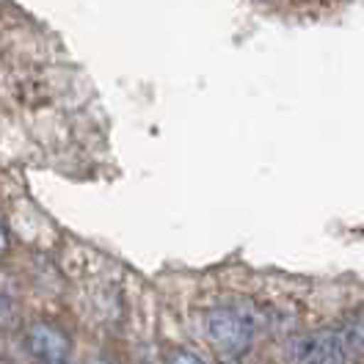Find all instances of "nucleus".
Masks as SVG:
<instances>
[{"label": "nucleus", "mask_w": 364, "mask_h": 364, "mask_svg": "<svg viewBox=\"0 0 364 364\" xmlns=\"http://www.w3.org/2000/svg\"><path fill=\"white\" fill-rule=\"evenodd\" d=\"M166 364H205V359H199L193 350H185V348H177L168 353V362Z\"/></svg>", "instance_id": "39448f33"}, {"label": "nucleus", "mask_w": 364, "mask_h": 364, "mask_svg": "<svg viewBox=\"0 0 364 364\" xmlns=\"http://www.w3.org/2000/svg\"><path fill=\"white\" fill-rule=\"evenodd\" d=\"M205 334L215 350L235 359L254 342V318L237 306H213L205 315Z\"/></svg>", "instance_id": "f257e3e1"}, {"label": "nucleus", "mask_w": 364, "mask_h": 364, "mask_svg": "<svg viewBox=\"0 0 364 364\" xmlns=\"http://www.w3.org/2000/svg\"><path fill=\"white\" fill-rule=\"evenodd\" d=\"M9 249V235H6V229H3V224H0V254Z\"/></svg>", "instance_id": "423d86ee"}, {"label": "nucleus", "mask_w": 364, "mask_h": 364, "mask_svg": "<svg viewBox=\"0 0 364 364\" xmlns=\"http://www.w3.org/2000/svg\"><path fill=\"white\" fill-rule=\"evenodd\" d=\"M348 342H353L356 348H362L364 350V306L353 315L350 320V326H348V337H345V345Z\"/></svg>", "instance_id": "20e7f679"}, {"label": "nucleus", "mask_w": 364, "mask_h": 364, "mask_svg": "<svg viewBox=\"0 0 364 364\" xmlns=\"http://www.w3.org/2000/svg\"><path fill=\"white\" fill-rule=\"evenodd\" d=\"M290 364H345L348 362V345L337 331H312L301 334L287 345Z\"/></svg>", "instance_id": "f03ea898"}, {"label": "nucleus", "mask_w": 364, "mask_h": 364, "mask_svg": "<svg viewBox=\"0 0 364 364\" xmlns=\"http://www.w3.org/2000/svg\"><path fill=\"white\" fill-rule=\"evenodd\" d=\"M25 345L39 364H67L72 348L67 334L50 323H33L25 334Z\"/></svg>", "instance_id": "7ed1b4c3"}, {"label": "nucleus", "mask_w": 364, "mask_h": 364, "mask_svg": "<svg viewBox=\"0 0 364 364\" xmlns=\"http://www.w3.org/2000/svg\"><path fill=\"white\" fill-rule=\"evenodd\" d=\"M89 364H108V362H102V359H94V362H89Z\"/></svg>", "instance_id": "0eeeda50"}, {"label": "nucleus", "mask_w": 364, "mask_h": 364, "mask_svg": "<svg viewBox=\"0 0 364 364\" xmlns=\"http://www.w3.org/2000/svg\"><path fill=\"white\" fill-rule=\"evenodd\" d=\"M221 364H240V362H235V359H229V362H221Z\"/></svg>", "instance_id": "6e6552de"}]
</instances>
